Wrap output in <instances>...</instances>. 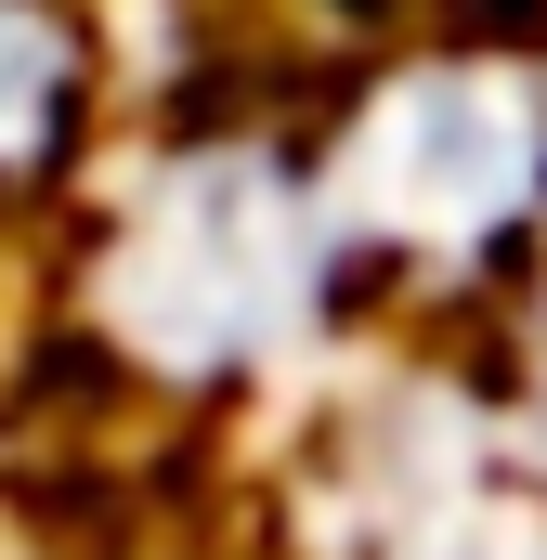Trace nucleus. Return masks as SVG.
<instances>
[{
  "label": "nucleus",
  "instance_id": "obj_1",
  "mask_svg": "<svg viewBox=\"0 0 547 560\" xmlns=\"http://www.w3.org/2000/svg\"><path fill=\"white\" fill-rule=\"evenodd\" d=\"M118 300H131L143 352L248 365L261 339L300 326V300H313V222H300V196L274 183L261 156H196L156 196V222L131 235Z\"/></svg>",
  "mask_w": 547,
  "mask_h": 560
},
{
  "label": "nucleus",
  "instance_id": "obj_2",
  "mask_svg": "<svg viewBox=\"0 0 547 560\" xmlns=\"http://www.w3.org/2000/svg\"><path fill=\"white\" fill-rule=\"evenodd\" d=\"M365 209L405 222V235H509L547 183V143L522 118L509 79H405L392 118H365V156H352Z\"/></svg>",
  "mask_w": 547,
  "mask_h": 560
}]
</instances>
